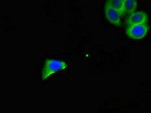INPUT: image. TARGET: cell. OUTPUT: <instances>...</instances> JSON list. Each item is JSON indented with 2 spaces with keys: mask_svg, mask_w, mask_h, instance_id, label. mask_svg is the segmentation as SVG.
Listing matches in <instances>:
<instances>
[{
  "mask_svg": "<svg viewBox=\"0 0 151 113\" xmlns=\"http://www.w3.org/2000/svg\"><path fill=\"white\" fill-rule=\"evenodd\" d=\"M68 65L66 62L60 59H48L45 60L44 67L41 72V78L42 80H45L53 74L60 71L64 70Z\"/></svg>",
  "mask_w": 151,
  "mask_h": 113,
  "instance_id": "obj_1",
  "label": "cell"
},
{
  "mask_svg": "<svg viewBox=\"0 0 151 113\" xmlns=\"http://www.w3.org/2000/svg\"><path fill=\"white\" fill-rule=\"evenodd\" d=\"M149 29V26L147 24L130 25L125 29V34L132 39H141L147 36Z\"/></svg>",
  "mask_w": 151,
  "mask_h": 113,
  "instance_id": "obj_2",
  "label": "cell"
},
{
  "mask_svg": "<svg viewBox=\"0 0 151 113\" xmlns=\"http://www.w3.org/2000/svg\"><path fill=\"white\" fill-rule=\"evenodd\" d=\"M104 13L106 20L113 25L119 26L121 24V17H122L121 14L115 9L111 7L107 2H106L104 6Z\"/></svg>",
  "mask_w": 151,
  "mask_h": 113,
  "instance_id": "obj_3",
  "label": "cell"
},
{
  "mask_svg": "<svg viewBox=\"0 0 151 113\" xmlns=\"http://www.w3.org/2000/svg\"><path fill=\"white\" fill-rule=\"evenodd\" d=\"M148 21V15L144 11H134L129 14L127 18L128 26L136 24H147Z\"/></svg>",
  "mask_w": 151,
  "mask_h": 113,
  "instance_id": "obj_4",
  "label": "cell"
},
{
  "mask_svg": "<svg viewBox=\"0 0 151 113\" xmlns=\"http://www.w3.org/2000/svg\"><path fill=\"white\" fill-rule=\"evenodd\" d=\"M106 2L111 7L118 11L122 17L125 15V11H124V0H106Z\"/></svg>",
  "mask_w": 151,
  "mask_h": 113,
  "instance_id": "obj_5",
  "label": "cell"
},
{
  "mask_svg": "<svg viewBox=\"0 0 151 113\" xmlns=\"http://www.w3.org/2000/svg\"><path fill=\"white\" fill-rule=\"evenodd\" d=\"M137 0H124V11L125 14H132L137 9Z\"/></svg>",
  "mask_w": 151,
  "mask_h": 113,
  "instance_id": "obj_6",
  "label": "cell"
}]
</instances>
